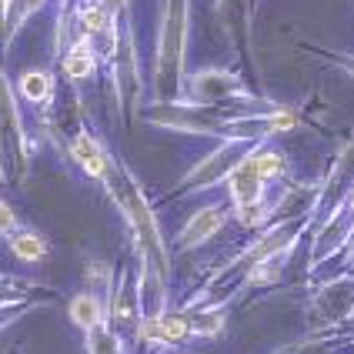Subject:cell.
<instances>
[{"instance_id":"16","label":"cell","mask_w":354,"mask_h":354,"mask_svg":"<svg viewBox=\"0 0 354 354\" xmlns=\"http://www.w3.org/2000/svg\"><path fill=\"white\" fill-rule=\"evenodd\" d=\"M67 317H71V324L77 328V331H94L100 324H107V317H111V304L97 295V291H91V288H84L80 295L71 297V304H67Z\"/></svg>"},{"instance_id":"14","label":"cell","mask_w":354,"mask_h":354,"mask_svg":"<svg viewBox=\"0 0 354 354\" xmlns=\"http://www.w3.org/2000/svg\"><path fill=\"white\" fill-rule=\"evenodd\" d=\"M57 60H60V71H64V80H67L74 91H77L80 84L97 77L100 64H104L97 54V47L87 37H77L74 44H67V50H64Z\"/></svg>"},{"instance_id":"2","label":"cell","mask_w":354,"mask_h":354,"mask_svg":"<svg viewBox=\"0 0 354 354\" xmlns=\"http://www.w3.org/2000/svg\"><path fill=\"white\" fill-rule=\"evenodd\" d=\"M194 0H160L151 60V104H177L187 77V37Z\"/></svg>"},{"instance_id":"17","label":"cell","mask_w":354,"mask_h":354,"mask_svg":"<svg viewBox=\"0 0 354 354\" xmlns=\"http://www.w3.org/2000/svg\"><path fill=\"white\" fill-rule=\"evenodd\" d=\"M47 0H3V50L14 47L17 34L24 30V24L37 14Z\"/></svg>"},{"instance_id":"10","label":"cell","mask_w":354,"mask_h":354,"mask_svg":"<svg viewBox=\"0 0 354 354\" xmlns=\"http://www.w3.org/2000/svg\"><path fill=\"white\" fill-rule=\"evenodd\" d=\"M107 324L134 351L138 328H140V304H138V284H134L131 264H120L118 268V284H114V295H111V317H107Z\"/></svg>"},{"instance_id":"20","label":"cell","mask_w":354,"mask_h":354,"mask_svg":"<svg viewBox=\"0 0 354 354\" xmlns=\"http://www.w3.org/2000/svg\"><path fill=\"white\" fill-rule=\"evenodd\" d=\"M304 54H311L315 60H324L337 71H344L348 77H354V50H335V47H321V44H311V40H301L297 44Z\"/></svg>"},{"instance_id":"19","label":"cell","mask_w":354,"mask_h":354,"mask_svg":"<svg viewBox=\"0 0 354 354\" xmlns=\"http://www.w3.org/2000/svg\"><path fill=\"white\" fill-rule=\"evenodd\" d=\"M84 351L87 354H131V348L124 344V337L111 324H100V328L84 335Z\"/></svg>"},{"instance_id":"23","label":"cell","mask_w":354,"mask_h":354,"mask_svg":"<svg viewBox=\"0 0 354 354\" xmlns=\"http://www.w3.org/2000/svg\"><path fill=\"white\" fill-rule=\"evenodd\" d=\"M344 271L354 274V237H351V244H348V251H344Z\"/></svg>"},{"instance_id":"15","label":"cell","mask_w":354,"mask_h":354,"mask_svg":"<svg viewBox=\"0 0 354 354\" xmlns=\"http://www.w3.org/2000/svg\"><path fill=\"white\" fill-rule=\"evenodd\" d=\"M14 87H17L20 100L34 111V118L44 114V111H50V107L57 104V77H54V71L30 67V71H24V74L14 80Z\"/></svg>"},{"instance_id":"13","label":"cell","mask_w":354,"mask_h":354,"mask_svg":"<svg viewBox=\"0 0 354 354\" xmlns=\"http://www.w3.org/2000/svg\"><path fill=\"white\" fill-rule=\"evenodd\" d=\"M44 304H57V291L27 277H3V328H10L17 315H27L30 308H44Z\"/></svg>"},{"instance_id":"7","label":"cell","mask_w":354,"mask_h":354,"mask_svg":"<svg viewBox=\"0 0 354 354\" xmlns=\"http://www.w3.org/2000/svg\"><path fill=\"white\" fill-rule=\"evenodd\" d=\"M248 151H251V144H244V140H217L214 151L204 154L187 174L180 177V184L171 191V197L204 194V191H214L221 184H227L231 171L241 164V158H244Z\"/></svg>"},{"instance_id":"11","label":"cell","mask_w":354,"mask_h":354,"mask_svg":"<svg viewBox=\"0 0 354 354\" xmlns=\"http://www.w3.org/2000/svg\"><path fill=\"white\" fill-rule=\"evenodd\" d=\"M227 221H234V214H231V201H217V204L197 207L194 214L184 221V227L177 231L171 251L187 254V251H194V248H201V244H207L211 237L221 234V231L227 227Z\"/></svg>"},{"instance_id":"1","label":"cell","mask_w":354,"mask_h":354,"mask_svg":"<svg viewBox=\"0 0 354 354\" xmlns=\"http://www.w3.org/2000/svg\"><path fill=\"white\" fill-rule=\"evenodd\" d=\"M104 191L111 197V204L118 207L120 221L127 227L131 237V251L140 264H147L151 271H158L164 281H171V248L160 234V221L154 214L151 197L144 194L140 180L134 177V171L114 154V164L104 177Z\"/></svg>"},{"instance_id":"8","label":"cell","mask_w":354,"mask_h":354,"mask_svg":"<svg viewBox=\"0 0 354 354\" xmlns=\"http://www.w3.org/2000/svg\"><path fill=\"white\" fill-rule=\"evenodd\" d=\"M111 87H114V100H118V114L120 120H127V100L138 104L140 91H144V77H140V64H138V30L131 17L124 14V30H120L118 54L111 60Z\"/></svg>"},{"instance_id":"18","label":"cell","mask_w":354,"mask_h":354,"mask_svg":"<svg viewBox=\"0 0 354 354\" xmlns=\"http://www.w3.org/2000/svg\"><path fill=\"white\" fill-rule=\"evenodd\" d=\"M7 248L24 264H37V261H44V257L50 254V241L40 234V231H34V227H24L14 241H7Z\"/></svg>"},{"instance_id":"3","label":"cell","mask_w":354,"mask_h":354,"mask_svg":"<svg viewBox=\"0 0 354 354\" xmlns=\"http://www.w3.org/2000/svg\"><path fill=\"white\" fill-rule=\"evenodd\" d=\"M177 104L211 107V111H234V107H264V104H271V97H264L254 87H248L241 71L197 67V71H187Z\"/></svg>"},{"instance_id":"5","label":"cell","mask_w":354,"mask_h":354,"mask_svg":"<svg viewBox=\"0 0 354 354\" xmlns=\"http://www.w3.org/2000/svg\"><path fill=\"white\" fill-rule=\"evenodd\" d=\"M34 158V140L24 127V100H20L10 71H3V174L7 184H27Z\"/></svg>"},{"instance_id":"24","label":"cell","mask_w":354,"mask_h":354,"mask_svg":"<svg viewBox=\"0 0 354 354\" xmlns=\"http://www.w3.org/2000/svg\"><path fill=\"white\" fill-rule=\"evenodd\" d=\"M174 354H177V351H174Z\"/></svg>"},{"instance_id":"9","label":"cell","mask_w":354,"mask_h":354,"mask_svg":"<svg viewBox=\"0 0 354 354\" xmlns=\"http://www.w3.org/2000/svg\"><path fill=\"white\" fill-rule=\"evenodd\" d=\"M241 301V291H231L227 297H217V301H191L180 308V317L187 324V335H191V344L194 341H214V337L224 335L227 328V317H231V308Z\"/></svg>"},{"instance_id":"22","label":"cell","mask_w":354,"mask_h":354,"mask_svg":"<svg viewBox=\"0 0 354 354\" xmlns=\"http://www.w3.org/2000/svg\"><path fill=\"white\" fill-rule=\"evenodd\" d=\"M97 3H100V7H107L111 14L124 17V14H127V3H131V0H97Z\"/></svg>"},{"instance_id":"4","label":"cell","mask_w":354,"mask_h":354,"mask_svg":"<svg viewBox=\"0 0 354 354\" xmlns=\"http://www.w3.org/2000/svg\"><path fill=\"white\" fill-rule=\"evenodd\" d=\"M354 321V274L337 271L317 281L304 304V335H331Z\"/></svg>"},{"instance_id":"21","label":"cell","mask_w":354,"mask_h":354,"mask_svg":"<svg viewBox=\"0 0 354 354\" xmlns=\"http://www.w3.org/2000/svg\"><path fill=\"white\" fill-rule=\"evenodd\" d=\"M20 231H24V221L17 217L14 204L3 201V204H0V234H3V241H14Z\"/></svg>"},{"instance_id":"12","label":"cell","mask_w":354,"mask_h":354,"mask_svg":"<svg viewBox=\"0 0 354 354\" xmlns=\"http://www.w3.org/2000/svg\"><path fill=\"white\" fill-rule=\"evenodd\" d=\"M67 158H71V164H74L84 177L100 180V184H104V177H107L111 164H114V154L107 151V144L97 138V131H94L91 124H84L77 134H74L71 147H67Z\"/></svg>"},{"instance_id":"6","label":"cell","mask_w":354,"mask_h":354,"mask_svg":"<svg viewBox=\"0 0 354 354\" xmlns=\"http://www.w3.org/2000/svg\"><path fill=\"white\" fill-rule=\"evenodd\" d=\"M354 191V131L344 140V147L337 151V158L331 160L328 174L317 184V201L315 214H311V234L324 231L328 224H335L341 214H348V201Z\"/></svg>"}]
</instances>
